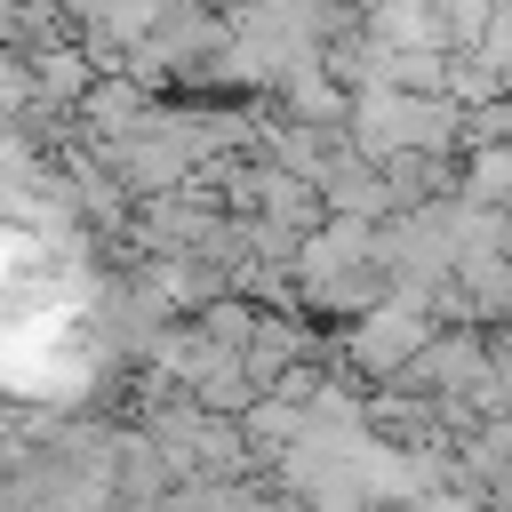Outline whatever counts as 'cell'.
<instances>
[{"instance_id":"3957f363","label":"cell","mask_w":512,"mask_h":512,"mask_svg":"<svg viewBox=\"0 0 512 512\" xmlns=\"http://www.w3.org/2000/svg\"><path fill=\"white\" fill-rule=\"evenodd\" d=\"M464 152H512V96H488L464 112Z\"/></svg>"},{"instance_id":"6da1fadb","label":"cell","mask_w":512,"mask_h":512,"mask_svg":"<svg viewBox=\"0 0 512 512\" xmlns=\"http://www.w3.org/2000/svg\"><path fill=\"white\" fill-rule=\"evenodd\" d=\"M424 336H432V320H424L416 304L384 296L376 312L344 320V344H336V360H344L352 376H368V384H392V376H400V368L424 352Z\"/></svg>"},{"instance_id":"7a4b0ae2","label":"cell","mask_w":512,"mask_h":512,"mask_svg":"<svg viewBox=\"0 0 512 512\" xmlns=\"http://www.w3.org/2000/svg\"><path fill=\"white\" fill-rule=\"evenodd\" d=\"M456 200L512 216V152H456Z\"/></svg>"}]
</instances>
